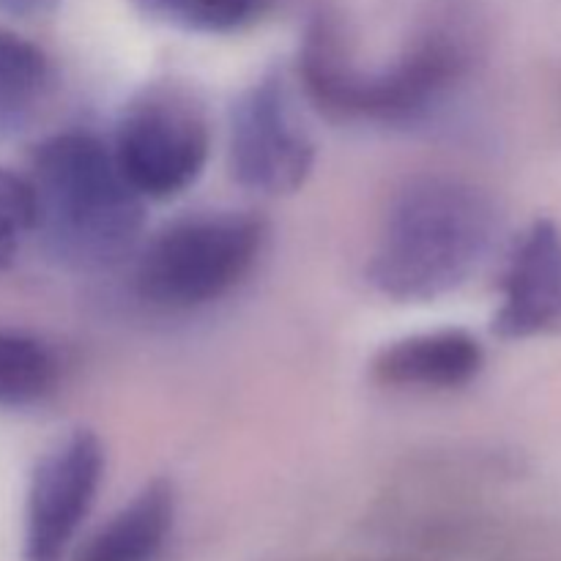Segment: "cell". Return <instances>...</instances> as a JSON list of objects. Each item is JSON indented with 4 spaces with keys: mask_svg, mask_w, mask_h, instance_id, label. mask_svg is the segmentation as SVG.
<instances>
[{
    "mask_svg": "<svg viewBox=\"0 0 561 561\" xmlns=\"http://www.w3.org/2000/svg\"><path fill=\"white\" fill-rule=\"evenodd\" d=\"M477 60V33L458 11L427 22L381 69H362L343 25L329 11L307 22L299 80L307 99L334 121L414 124L425 118Z\"/></svg>",
    "mask_w": 561,
    "mask_h": 561,
    "instance_id": "obj_1",
    "label": "cell"
},
{
    "mask_svg": "<svg viewBox=\"0 0 561 561\" xmlns=\"http://www.w3.org/2000/svg\"><path fill=\"white\" fill-rule=\"evenodd\" d=\"M499 230L485 192L447 175H416L394 195L365 277L400 305L444 299L480 272Z\"/></svg>",
    "mask_w": 561,
    "mask_h": 561,
    "instance_id": "obj_2",
    "label": "cell"
},
{
    "mask_svg": "<svg viewBox=\"0 0 561 561\" xmlns=\"http://www.w3.org/2000/svg\"><path fill=\"white\" fill-rule=\"evenodd\" d=\"M27 184L33 236L60 266L110 268L140 239L146 201L124 179L113 148L88 131L47 137L33 153Z\"/></svg>",
    "mask_w": 561,
    "mask_h": 561,
    "instance_id": "obj_3",
    "label": "cell"
},
{
    "mask_svg": "<svg viewBox=\"0 0 561 561\" xmlns=\"http://www.w3.org/2000/svg\"><path fill=\"white\" fill-rule=\"evenodd\" d=\"M266 230L247 211L184 217L153 236L135 268L142 301L164 310L211 305L250 274Z\"/></svg>",
    "mask_w": 561,
    "mask_h": 561,
    "instance_id": "obj_4",
    "label": "cell"
},
{
    "mask_svg": "<svg viewBox=\"0 0 561 561\" xmlns=\"http://www.w3.org/2000/svg\"><path fill=\"white\" fill-rule=\"evenodd\" d=\"M113 157L142 201H173L197 184L211 151L208 118L181 85H146L118 121Z\"/></svg>",
    "mask_w": 561,
    "mask_h": 561,
    "instance_id": "obj_5",
    "label": "cell"
},
{
    "mask_svg": "<svg viewBox=\"0 0 561 561\" xmlns=\"http://www.w3.org/2000/svg\"><path fill=\"white\" fill-rule=\"evenodd\" d=\"M228 162L236 184L257 195H294L316 168V140L296 110L285 71L272 69L230 107Z\"/></svg>",
    "mask_w": 561,
    "mask_h": 561,
    "instance_id": "obj_6",
    "label": "cell"
},
{
    "mask_svg": "<svg viewBox=\"0 0 561 561\" xmlns=\"http://www.w3.org/2000/svg\"><path fill=\"white\" fill-rule=\"evenodd\" d=\"M102 438L77 427L42 455L27 482L22 559L64 561L104 480Z\"/></svg>",
    "mask_w": 561,
    "mask_h": 561,
    "instance_id": "obj_7",
    "label": "cell"
},
{
    "mask_svg": "<svg viewBox=\"0 0 561 561\" xmlns=\"http://www.w3.org/2000/svg\"><path fill=\"white\" fill-rule=\"evenodd\" d=\"M499 290L496 337H561V228L553 219H537L515 239Z\"/></svg>",
    "mask_w": 561,
    "mask_h": 561,
    "instance_id": "obj_8",
    "label": "cell"
},
{
    "mask_svg": "<svg viewBox=\"0 0 561 561\" xmlns=\"http://www.w3.org/2000/svg\"><path fill=\"white\" fill-rule=\"evenodd\" d=\"M485 367V348L466 329H436L383 345L373 359V376L398 389L469 387Z\"/></svg>",
    "mask_w": 561,
    "mask_h": 561,
    "instance_id": "obj_9",
    "label": "cell"
},
{
    "mask_svg": "<svg viewBox=\"0 0 561 561\" xmlns=\"http://www.w3.org/2000/svg\"><path fill=\"white\" fill-rule=\"evenodd\" d=\"M175 488L151 480L80 548L75 561H159L175 526Z\"/></svg>",
    "mask_w": 561,
    "mask_h": 561,
    "instance_id": "obj_10",
    "label": "cell"
},
{
    "mask_svg": "<svg viewBox=\"0 0 561 561\" xmlns=\"http://www.w3.org/2000/svg\"><path fill=\"white\" fill-rule=\"evenodd\" d=\"M49 88V60L16 33L0 31V140L22 135Z\"/></svg>",
    "mask_w": 561,
    "mask_h": 561,
    "instance_id": "obj_11",
    "label": "cell"
},
{
    "mask_svg": "<svg viewBox=\"0 0 561 561\" xmlns=\"http://www.w3.org/2000/svg\"><path fill=\"white\" fill-rule=\"evenodd\" d=\"M58 362L42 340L0 329V405L25 409L53 394Z\"/></svg>",
    "mask_w": 561,
    "mask_h": 561,
    "instance_id": "obj_12",
    "label": "cell"
},
{
    "mask_svg": "<svg viewBox=\"0 0 561 561\" xmlns=\"http://www.w3.org/2000/svg\"><path fill=\"white\" fill-rule=\"evenodd\" d=\"M151 20L190 33H236L252 25L274 0H135Z\"/></svg>",
    "mask_w": 561,
    "mask_h": 561,
    "instance_id": "obj_13",
    "label": "cell"
},
{
    "mask_svg": "<svg viewBox=\"0 0 561 561\" xmlns=\"http://www.w3.org/2000/svg\"><path fill=\"white\" fill-rule=\"evenodd\" d=\"M33 192L27 179L0 168V268L11 266L27 236H33Z\"/></svg>",
    "mask_w": 561,
    "mask_h": 561,
    "instance_id": "obj_14",
    "label": "cell"
},
{
    "mask_svg": "<svg viewBox=\"0 0 561 561\" xmlns=\"http://www.w3.org/2000/svg\"><path fill=\"white\" fill-rule=\"evenodd\" d=\"M55 5V0H0V9L9 11V14H20V16H33V14H44Z\"/></svg>",
    "mask_w": 561,
    "mask_h": 561,
    "instance_id": "obj_15",
    "label": "cell"
}]
</instances>
